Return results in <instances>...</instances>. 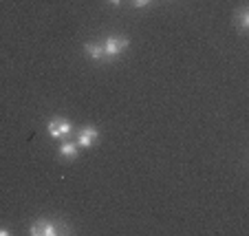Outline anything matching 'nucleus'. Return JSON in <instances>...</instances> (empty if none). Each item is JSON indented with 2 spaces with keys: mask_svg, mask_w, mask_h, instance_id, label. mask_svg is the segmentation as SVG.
Wrapping results in <instances>:
<instances>
[{
  "mask_svg": "<svg viewBox=\"0 0 249 236\" xmlns=\"http://www.w3.org/2000/svg\"><path fill=\"white\" fill-rule=\"evenodd\" d=\"M47 132L51 135V137H55V139H64V137H69V132H71V122H69V119H64V117H55V119H51V122L47 124Z\"/></svg>",
  "mask_w": 249,
  "mask_h": 236,
  "instance_id": "f257e3e1",
  "label": "nucleus"
},
{
  "mask_svg": "<svg viewBox=\"0 0 249 236\" xmlns=\"http://www.w3.org/2000/svg\"><path fill=\"white\" fill-rule=\"evenodd\" d=\"M97 137H99L97 128L84 126V128H80V130H77V146H82V148L95 146V144H97Z\"/></svg>",
  "mask_w": 249,
  "mask_h": 236,
  "instance_id": "f03ea898",
  "label": "nucleus"
},
{
  "mask_svg": "<svg viewBox=\"0 0 249 236\" xmlns=\"http://www.w3.org/2000/svg\"><path fill=\"white\" fill-rule=\"evenodd\" d=\"M29 232H31L33 236H55L60 230H57V225H53L51 221H47V218H40V221L33 223Z\"/></svg>",
  "mask_w": 249,
  "mask_h": 236,
  "instance_id": "7ed1b4c3",
  "label": "nucleus"
},
{
  "mask_svg": "<svg viewBox=\"0 0 249 236\" xmlns=\"http://www.w3.org/2000/svg\"><path fill=\"white\" fill-rule=\"evenodd\" d=\"M126 47H128V38H117V36H113V38L106 40L104 51H106V57H115V55H119Z\"/></svg>",
  "mask_w": 249,
  "mask_h": 236,
  "instance_id": "20e7f679",
  "label": "nucleus"
},
{
  "mask_svg": "<svg viewBox=\"0 0 249 236\" xmlns=\"http://www.w3.org/2000/svg\"><path fill=\"white\" fill-rule=\"evenodd\" d=\"M77 144H73V142H62L60 144V155L62 157H66V159H75L77 157Z\"/></svg>",
  "mask_w": 249,
  "mask_h": 236,
  "instance_id": "39448f33",
  "label": "nucleus"
},
{
  "mask_svg": "<svg viewBox=\"0 0 249 236\" xmlns=\"http://www.w3.org/2000/svg\"><path fill=\"white\" fill-rule=\"evenodd\" d=\"M84 49L93 60H104V57H106V51H104V47H99V44H86Z\"/></svg>",
  "mask_w": 249,
  "mask_h": 236,
  "instance_id": "423d86ee",
  "label": "nucleus"
},
{
  "mask_svg": "<svg viewBox=\"0 0 249 236\" xmlns=\"http://www.w3.org/2000/svg\"><path fill=\"white\" fill-rule=\"evenodd\" d=\"M238 27L243 29V31L249 27V11L247 9H240V14H238Z\"/></svg>",
  "mask_w": 249,
  "mask_h": 236,
  "instance_id": "0eeeda50",
  "label": "nucleus"
},
{
  "mask_svg": "<svg viewBox=\"0 0 249 236\" xmlns=\"http://www.w3.org/2000/svg\"><path fill=\"white\" fill-rule=\"evenodd\" d=\"M135 7H146V5H150V0H130Z\"/></svg>",
  "mask_w": 249,
  "mask_h": 236,
  "instance_id": "6e6552de",
  "label": "nucleus"
},
{
  "mask_svg": "<svg viewBox=\"0 0 249 236\" xmlns=\"http://www.w3.org/2000/svg\"><path fill=\"white\" fill-rule=\"evenodd\" d=\"M110 5H119V2H122V0H108Z\"/></svg>",
  "mask_w": 249,
  "mask_h": 236,
  "instance_id": "1a4fd4ad",
  "label": "nucleus"
}]
</instances>
